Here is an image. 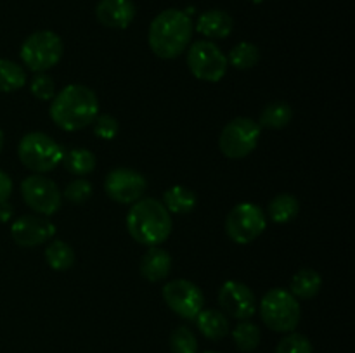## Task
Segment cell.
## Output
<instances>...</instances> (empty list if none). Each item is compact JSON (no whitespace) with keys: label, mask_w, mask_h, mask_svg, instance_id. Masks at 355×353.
Wrapping results in <instances>:
<instances>
[{"label":"cell","mask_w":355,"mask_h":353,"mask_svg":"<svg viewBox=\"0 0 355 353\" xmlns=\"http://www.w3.org/2000/svg\"><path fill=\"white\" fill-rule=\"evenodd\" d=\"M97 113H99V100L96 92L85 85L73 83L52 97L51 118L62 130H82L94 123Z\"/></svg>","instance_id":"1"},{"label":"cell","mask_w":355,"mask_h":353,"mask_svg":"<svg viewBox=\"0 0 355 353\" xmlns=\"http://www.w3.org/2000/svg\"><path fill=\"white\" fill-rule=\"evenodd\" d=\"M193 21L186 10L166 9L151 21L148 42L155 55L162 59L179 57L189 47Z\"/></svg>","instance_id":"2"},{"label":"cell","mask_w":355,"mask_h":353,"mask_svg":"<svg viewBox=\"0 0 355 353\" xmlns=\"http://www.w3.org/2000/svg\"><path fill=\"white\" fill-rule=\"evenodd\" d=\"M173 221L162 201L144 197L132 204L127 215V230L139 244L159 246L168 239Z\"/></svg>","instance_id":"3"},{"label":"cell","mask_w":355,"mask_h":353,"mask_svg":"<svg viewBox=\"0 0 355 353\" xmlns=\"http://www.w3.org/2000/svg\"><path fill=\"white\" fill-rule=\"evenodd\" d=\"M19 161L35 173H47L58 168L64 158V149L42 132H31L19 141L17 145Z\"/></svg>","instance_id":"4"},{"label":"cell","mask_w":355,"mask_h":353,"mask_svg":"<svg viewBox=\"0 0 355 353\" xmlns=\"http://www.w3.org/2000/svg\"><path fill=\"white\" fill-rule=\"evenodd\" d=\"M260 317L269 329L276 332H293L300 324V303L286 289H270L260 301Z\"/></svg>","instance_id":"5"},{"label":"cell","mask_w":355,"mask_h":353,"mask_svg":"<svg viewBox=\"0 0 355 353\" xmlns=\"http://www.w3.org/2000/svg\"><path fill=\"white\" fill-rule=\"evenodd\" d=\"M64 45L54 31L40 30L31 33L21 45V59L33 73H44L54 68L62 57Z\"/></svg>","instance_id":"6"},{"label":"cell","mask_w":355,"mask_h":353,"mask_svg":"<svg viewBox=\"0 0 355 353\" xmlns=\"http://www.w3.org/2000/svg\"><path fill=\"white\" fill-rule=\"evenodd\" d=\"M260 141V127L252 118H234L222 130L218 147L231 159H241L255 151Z\"/></svg>","instance_id":"7"},{"label":"cell","mask_w":355,"mask_h":353,"mask_svg":"<svg viewBox=\"0 0 355 353\" xmlns=\"http://www.w3.org/2000/svg\"><path fill=\"white\" fill-rule=\"evenodd\" d=\"M187 66L198 80L217 83L227 73V55L208 40L194 42L187 52Z\"/></svg>","instance_id":"8"},{"label":"cell","mask_w":355,"mask_h":353,"mask_svg":"<svg viewBox=\"0 0 355 353\" xmlns=\"http://www.w3.org/2000/svg\"><path fill=\"white\" fill-rule=\"evenodd\" d=\"M267 227V218L262 208L253 203H239L225 218V232L238 244L255 241Z\"/></svg>","instance_id":"9"},{"label":"cell","mask_w":355,"mask_h":353,"mask_svg":"<svg viewBox=\"0 0 355 353\" xmlns=\"http://www.w3.org/2000/svg\"><path fill=\"white\" fill-rule=\"evenodd\" d=\"M21 196L24 203L40 215H54L62 206V192L54 180L35 173L21 182Z\"/></svg>","instance_id":"10"},{"label":"cell","mask_w":355,"mask_h":353,"mask_svg":"<svg viewBox=\"0 0 355 353\" xmlns=\"http://www.w3.org/2000/svg\"><path fill=\"white\" fill-rule=\"evenodd\" d=\"M163 300L170 310L187 320H194L205 305V296L200 287L187 279H175L165 284Z\"/></svg>","instance_id":"11"},{"label":"cell","mask_w":355,"mask_h":353,"mask_svg":"<svg viewBox=\"0 0 355 353\" xmlns=\"http://www.w3.org/2000/svg\"><path fill=\"white\" fill-rule=\"evenodd\" d=\"M146 187H148V182H146L144 175L132 168L111 170L106 176V182H104L107 196L116 203L123 204H130L142 199Z\"/></svg>","instance_id":"12"},{"label":"cell","mask_w":355,"mask_h":353,"mask_svg":"<svg viewBox=\"0 0 355 353\" xmlns=\"http://www.w3.org/2000/svg\"><path fill=\"white\" fill-rule=\"evenodd\" d=\"M218 303L225 315L238 320H248L257 311V298L246 284L227 280L218 291Z\"/></svg>","instance_id":"13"},{"label":"cell","mask_w":355,"mask_h":353,"mask_svg":"<svg viewBox=\"0 0 355 353\" xmlns=\"http://www.w3.org/2000/svg\"><path fill=\"white\" fill-rule=\"evenodd\" d=\"M54 225L37 215H23L10 225V235L14 242L23 248H35L38 244H44L51 239V235H54Z\"/></svg>","instance_id":"14"},{"label":"cell","mask_w":355,"mask_h":353,"mask_svg":"<svg viewBox=\"0 0 355 353\" xmlns=\"http://www.w3.org/2000/svg\"><path fill=\"white\" fill-rule=\"evenodd\" d=\"M96 16L101 24L114 30H125L135 17L132 0H101L96 7Z\"/></svg>","instance_id":"15"},{"label":"cell","mask_w":355,"mask_h":353,"mask_svg":"<svg viewBox=\"0 0 355 353\" xmlns=\"http://www.w3.org/2000/svg\"><path fill=\"white\" fill-rule=\"evenodd\" d=\"M172 272V256L159 246H151L141 260V275L149 282H159Z\"/></svg>","instance_id":"16"},{"label":"cell","mask_w":355,"mask_h":353,"mask_svg":"<svg viewBox=\"0 0 355 353\" xmlns=\"http://www.w3.org/2000/svg\"><path fill=\"white\" fill-rule=\"evenodd\" d=\"M232 17L225 10L211 9L198 17L196 31L207 38H227L232 33Z\"/></svg>","instance_id":"17"},{"label":"cell","mask_w":355,"mask_h":353,"mask_svg":"<svg viewBox=\"0 0 355 353\" xmlns=\"http://www.w3.org/2000/svg\"><path fill=\"white\" fill-rule=\"evenodd\" d=\"M196 325L200 329L201 334L205 338L211 339V341H220L231 331V325H229V318L224 311L214 310V308H207V310H201L196 315Z\"/></svg>","instance_id":"18"},{"label":"cell","mask_w":355,"mask_h":353,"mask_svg":"<svg viewBox=\"0 0 355 353\" xmlns=\"http://www.w3.org/2000/svg\"><path fill=\"white\" fill-rule=\"evenodd\" d=\"M322 287V279L314 269H300L293 275L290 284V293L297 300H312L318 296Z\"/></svg>","instance_id":"19"},{"label":"cell","mask_w":355,"mask_h":353,"mask_svg":"<svg viewBox=\"0 0 355 353\" xmlns=\"http://www.w3.org/2000/svg\"><path fill=\"white\" fill-rule=\"evenodd\" d=\"M198 197L191 189L184 185H173L163 194V206L168 210V213L186 215L196 208Z\"/></svg>","instance_id":"20"},{"label":"cell","mask_w":355,"mask_h":353,"mask_svg":"<svg viewBox=\"0 0 355 353\" xmlns=\"http://www.w3.org/2000/svg\"><path fill=\"white\" fill-rule=\"evenodd\" d=\"M298 211H300V203L293 194H277L267 206L269 218L276 224H288V221L295 220Z\"/></svg>","instance_id":"21"},{"label":"cell","mask_w":355,"mask_h":353,"mask_svg":"<svg viewBox=\"0 0 355 353\" xmlns=\"http://www.w3.org/2000/svg\"><path fill=\"white\" fill-rule=\"evenodd\" d=\"M291 118H293V109H291L290 104L276 100V102H270L263 107L259 127L269 128V130H281V128L290 125Z\"/></svg>","instance_id":"22"},{"label":"cell","mask_w":355,"mask_h":353,"mask_svg":"<svg viewBox=\"0 0 355 353\" xmlns=\"http://www.w3.org/2000/svg\"><path fill=\"white\" fill-rule=\"evenodd\" d=\"M62 165L71 175L85 176L96 168V156L89 149H69L64 152Z\"/></svg>","instance_id":"23"},{"label":"cell","mask_w":355,"mask_h":353,"mask_svg":"<svg viewBox=\"0 0 355 353\" xmlns=\"http://www.w3.org/2000/svg\"><path fill=\"white\" fill-rule=\"evenodd\" d=\"M26 83V73L17 62L0 59V92L10 93Z\"/></svg>","instance_id":"24"},{"label":"cell","mask_w":355,"mask_h":353,"mask_svg":"<svg viewBox=\"0 0 355 353\" xmlns=\"http://www.w3.org/2000/svg\"><path fill=\"white\" fill-rule=\"evenodd\" d=\"M45 260L47 265L54 270H68L75 263V251L64 241H52L45 248Z\"/></svg>","instance_id":"25"},{"label":"cell","mask_w":355,"mask_h":353,"mask_svg":"<svg viewBox=\"0 0 355 353\" xmlns=\"http://www.w3.org/2000/svg\"><path fill=\"white\" fill-rule=\"evenodd\" d=\"M260 51L257 45L250 44V42H241L236 45L227 55V62H231L232 68L236 69H252L253 66L259 62Z\"/></svg>","instance_id":"26"},{"label":"cell","mask_w":355,"mask_h":353,"mask_svg":"<svg viewBox=\"0 0 355 353\" xmlns=\"http://www.w3.org/2000/svg\"><path fill=\"white\" fill-rule=\"evenodd\" d=\"M232 339L241 352H253L260 343L259 325L250 320H241L232 331Z\"/></svg>","instance_id":"27"},{"label":"cell","mask_w":355,"mask_h":353,"mask_svg":"<svg viewBox=\"0 0 355 353\" xmlns=\"http://www.w3.org/2000/svg\"><path fill=\"white\" fill-rule=\"evenodd\" d=\"M172 353H198V339L194 332L186 325H180L170 334Z\"/></svg>","instance_id":"28"},{"label":"cell","mask_w":355,"mask_h":353,"mask_svg":"<svg viewBox=\"0 0 355 353\" xmlns=\"http://www.w3.org/2000/svg\"><path fill=\"white\" fill-rule=\"evenodd\" d=\"M276 353H314V348H312V343L307 336L291 332L281 339Z\"/></svg>","instance_id":"29"},{"label":"cell","mask_w":355,"mask_h":353,"mask_svg":"<svg viewBox=\"0 0 355 353\" xmlns=\"http://www.w3.org/2000/svg\"><path fill=\"white\" fill-rule=\"evenodd\" d=\"M64 199H68L73 204H83L92 196V183L87 179H75L66 185Z\"/></svg>","instance_id":"30"},{"label":"cell","mask_w":355,"mask_h":353,"mask_svg":"<svg viewBox=\"0 0 355 353\" xmlns=\"http://www.w3.org/2000/svg\"><path fill=\"white\" fill-rule=\"evenodd\" d=\"M118 130H120V125H118V120L111 114H101L94 120V134L99 138H104V141H111V138L116 137Z\"/></svg>","instance_id":"31"},{"label":"cell","mask_w":355,"mask_h":353,"mask_svg":"<svg viewBox=\"0 0 355 353\" xmlns=\"http://www.w3.org/2000/svg\"><path fill=\"white\" fill-rule=\"evenodd\" d=\"M31 93L40 100H51L55 96V87L51 76L44 75V73H37L31 80Z\"/></svg>","instance_id":"32"},{"label":"cell","mask_w":355,"mask_h":353,"mask_svg":"<svg viewBox=\"0 0 355 353\" xmlns=\"http://www.w3.org/2000/svg\"><path fill=\"white\" fill-rule=\"evenodd\" d=\"M12 194V180L6 172L0 170V203L7 201Z\"/></svg>","instance_id":"33"},{"label":"cell","mask_w":355,"mask_h":353,"mask_svg":"<svg viewBox=\"0 0 355 353\" xmlns=\"http://www.w3.org/2000/svg\"><path fill=\"white\" fill-rule=\"evenodd\" d=\"M12 217V208L7 204V201L0 203V221H7Z\"/></svg>","instance_id":"34"},{"label":"cell","mask_w":355,"mask_h":353,"mask_svg":"<svg viewBox=\"0 0 355 353\" xmlns=\"http://www.w3.org/2000/svg\"><path fill=\"white\" fill-rule=\"evenodd\" d=\"M2 147H3V132L2 128H0V152H2Z\"/></svg>","instance_id":"35"},{"label":"cell","mask_w":355,"mask_h":353,"mask_svg":"<svg viewBox=\"0 0 355 353\" xmlns=\"http://www.w3.org/2000/svg\"><path fill=\"white\" fill-rule=\"evenodd\" d=\"M250 2H253V3H262L263 0H250Z\"/></svg>","instance_id":"36"},{"label":"cell","mask_w":355,"mask_h":353,"mask_svg":"<svg viewBox=\"0 0 355 353\" xmlns=\"http://www.w3.org/2000/svg\"><path fill=\"white\" fill-rule=\"evenodd\" d=\"M205 353H218V352H205Z\"/></svg>","instance_id":"37"}]
</instances>
